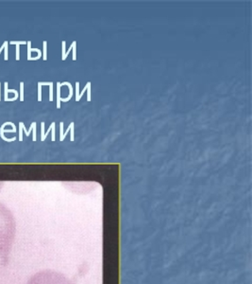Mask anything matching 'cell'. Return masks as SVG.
Masks as SVG:
<instances>
[{
    "label": "cell",
    "instance_id": "2",
    "mask_svg": "<svg viewBox=\"0 0 252 284\" xmlns=\"http://www.w3.org/2000/svg\"><path fill=\"white\" fill-rule=\"evenodd\" d=\"M27 284H73L68 277L56 271L44 270L30 277Z\"/></svg>",
    "mask_w": 252,
    "mask_h": 284
},
{
    "label": "cell",
    "instance_id": "19",
    "mask_svg": "<svg viewBox=\"0 0 252 284\" xmlns=\"http://www.w3.org/2000/svg\"><path fill=\"white\" fill-rule=\"evenodd\" d=\"M90 100H91V85H89L87 88V101Z\"/></svg>",
    "mask_w": 252,
    "mask_h": 284
},
{
    "label": "cell",
    "instance_id": "5",
    "mask_svg": "<svg viewBox=\"0 0 252 284\" xmlns=\"http://www.w3.org/2000/svg\"><path fill=\"white\" fill-rule=\"evenodd\" d=\"M19 124L21 125V127H22V129L24 130V132L26 133V135H27V137H29L30 132L33 131V129H34V128L36 127V122H35V121H34V122H32L31 124H30V127H29V130H27V129H26V127H25V124H24L23 122H19Z\"/></svg>",
    "mask_w": 252,
    "mask_h": 284
},
{
    "label": "cell",
    "instance_id": "21",
    "mask_svg": "<svg viewBox=\"0 0 252 284\" xmlns=\"http://www.w3.org/2000/svg\"><path fill=\"white\" fill-rule=\"evenodd\" d=\"M7 47H9V42H8V41H5L4 43H3L2 47L0 48V54H1V52H2L3 49H5Z\"/></svg>",
    "mask_w": 252,
    "mask_h": 284
},
{
    "label": "cell",
    "instance_id": "18",
    "mask_svg": "<svg viewBox=\"0 0 252 284\" xmlns=\"http://www.w3.org/2000/svg\"><path fill=\"white\" fill-rule=\"evenodd\" d=\"M54 124H55V122H52L51 124H50V127H49V128H48V130L47 131V133H45V135H44V141L45 140V138L47 137V135H48V134H49V132H50V131L52 130V127H53V125H54Z\"/></svg>",
    "mask_w": 252,
    "mask_h": 284
},
{
    "label": "cell",
    "instance_id": "20",
    "mask_svg": "<svg viewBox=\"0 0 252 284\" xmlns=\"http://www.w3.org/2000/svg\"><path fill=\"white\" fill-rule=\"evenodd\" d=\"M19 141H23V129L19 124Z\"/></svg>",
    "mask_w": 252,
    "mask_h": 284
},
{
    "label": "cell",
    "instance_id": "13",
    "mask_svg": "<svg viewBox=\"0 0 252 284\" xmlns=\"http://www.w3.org/2000/svg\"><path fill=\"white\" fill-rule=\"evenodd\" d=\"M79 82H76V101H79Z\"/></svg>",
    "mask_w": 252,
    "mask_h": 284
},
{
    "label": "cell",
    "instance_id": "7",
    "mask_svg": "<svg viewBox=\"0 0 252 284\" xmlns=\"http://www.w3.org/2000/svg\"><path fill=\"white\" fill-rule=\"evenodd\" d=\"M43 60L44 61H47V41H44L43 43Z\"/></svg>",
    "mask_w": 252,
    "mask_h": 284
},
{
    "label": "cell",
    "instance_id": "16",
    "mask_svg": "<svg viewBox=\"0 0 252 284\" xmlns=\"http://www.w3.org/2000/svg\"><path fill=\"white\" fill-rule=\"evenodd\" d=\"M45 133V122H41V141H44Z\"/></svg>",
    "mask_w": 252,
    "mask_h": 284
},
{
    "label": "cell",
    "instance_id": "11",
    "mask_svg": "<svg viewBox=\"0 0 252 284\" xmlns=\"http://www.w3.org/2000/svg\"><path fill=\"white\" fill-rule=\"evenodd\" d=\"M71 129H70V141H74L75 140V135H74V128H75V123L71 122Z\"/></svg>",
    "mask_w": 252,
    "mask_h": 284
},
{
    "label": "cell",
    "instance_id": "6",
    "mask_svg": "<svg viewBox=\"0 0 252 284\" xmlns=\"http://www.w3.org/2000/svg\"><path fill=\"white\" fill-rule=\"evenodd\" d=\"M61 82H57V108L58 109H60L61 108Z\"/></svg>",
    "mask_w": 252,
    "mask_h": 284
},
{
    "label": "cell",
    "instance_id": "24",
    "mask_svg": "<svg viewBox=\"0 0 252 284\" xmlns=\"http://www.w3.org/2000/svg\"><path fill=\"white\" fill-rule=\"evenodd\" d=\"M0 84H1V82H0Z\"/></svg>",
    "mask_w": 252,
    "mask_h": 284
},
{
    "label": "cell",
    "instance_id": "15",
    "mask_svg": "<svg viewBox=\"0 0 252 284\" xmlns=\"http://www.w3.org/2000/svg\"><path fill=\"white\" fill-rule=\"evenodd\" d=\"M38 101H42V85L38 82Z\"/></svg>",
    "mask_w": 252,
    "mask_h": 284
},
{
    "label": "cell",
    "instance_id": "3",
    "mask_svg": "<svg viewBox=\"0 0 252 284\" xmlns=\"http://www.w3.org/2000/svg\"><path fill=\"white\" fill-rule=\"evenodd\" d=\"M63 85H67L68 86V88H69V95H68V97L65 98H61V101H63V102H67V101H69L73 97V86L72 84L70 83L69 82H61V86H63Z\"/></svg>",
    "mask_w": 252,
    "mask_h": 284
},
{
    "label": "cell",
    "instance_id": "12",
    "mask_svg": "<svg viewBox=\"0 0 252 284\" xmlns=\"http://www.w3.org/2000/svg\"><path fill=\"white\" fill-rule=\"evenodd\" d=\"M53 100V82H51L49 85V101Z\"/></svg>",
    "mask_w": 252,
    "mask_h": 284
},
{
    "label": "cell",
    "instance_id": "4",
    "mask_svg": "<svg viewBox=\"0 0 252 284\" xmlns=\"http://www.w3.org/2000/svg\"><path fill=\"white\" fill-rule=\"evenodd\" d=\"M11 45H15L16 47V52H15V60L19 61L20 60V46L21 45H27V42H16V41H11L10 42Z\"/></svg>",
    "mask_w": 252,
    "mask_h": 284
},
{
    "label": "cell",
    "instance_id": "14",
    "mask_svg": "<svg viewBox=\"0 0 252 284\" xmlns=\"http://www.w3.org/2000/svg\"><path fill=\"white\" fill-rule=\"evenodd\" d=\"M65 48H66V42L63 41L61 42V58H63L64 55H65V52H66Z\"/></svg>",
    "mask_w": 252,
    "mask_h": 284
},
{
    "label": "cell",
    "instance_id": "17",
    "mask_svg": "<svg viewBox=\"0 0 252 284\" xmlns=\"http://www.w3.org/2000/svg\"><path fill=\"white\" fill-rule=\"evenodd\" d=\"M70 129H71V124H69V126H68V128H67V129H66V131H65V133H63V137H60V141H63V140H64V138H65V137H66V135H67V134H68V133L70 132Z\"/></svg>",
    "mask_w": 252,
    "mask_h": 284
},
{
    "label": "cell",
    "instance_id": "9",
    "mask_svg": "<svg viewBox=\"0 0 252 284\" xmlns=\"http://www.w3.org/2000/svg\"><path fill=\"white\" fill-rule=\"evenodd\" d=\"M24 82H20V93H19V97H20V101H24Z\"/></svg>",
    "mask_w": 252,
    "mask_h": 284
},
{
    "label": "cell",
    "instance_id": "23",
    "mask_svg": "<svg viewBox=\"0 0 252 284\" xmlns=\"http://www.w3.org/2000/svg\"><path fill=\"white\" fill-rule=\"evenodd\" d=\"M2 186H3V182H0V190H1Z\"/></svg>",
    "mask_w": 252,
    "mask_h": 284
},
{
    "label": "cell",
    "instance_id": "22",
    "mask_svg": "<svg viewBox=\"0 0 252 284\" xmlns=\"http://www.w3.org/2000/svg\"><path fill=\"white\" fill-rule=\"evenodd\" d=\"M0 100H1V84H0Z\"/></svg>",
    "mask_w": 252,
    "mask_h": 284
},
{
    "label": "cell",
    "instance_id": "1",
    "mask_svg": "<svg viewBox=\"0 0 252 284\" xmlns=\"http://www.w3.org/2000/svg\"><path fill=\"white\" fill-rule=\"evenodd\" d=\"M14 217L7 206L0 204V258L3 264L6 265L9 261L12 243L15 238Z\"/></svg>",
    "mask_w": 252,
    "mask_h": 284
},
{
    "label": "cell",
    "instance_id": "10",
    "mask_svg": "<svg viewBox=\"0 0 252 284\" xmlns=\"http://www.w3.org/2000/svg\"><path fill=\"white\" fill-rule=\"evenodd\" d=\"M73 45V48H72V51H73V61H76V41H74L72 43Z\"/></svg>",
    "mask_w": 252,
    "mask_h": 284
},
{
    "label": "cell",
    "instance_id": "8",
    "mask_svg": "<svg viewBox=\"0 0 252 284\" xmlns=\"http://www.w3.org/2000/svg\"><path fill=\"white\" fill-rule=\"evenodd\" d=\"M27 61H30V59H31V42L27 41Z\"/></svg>",
    "mask_w": 252,
    "mask_h": 284
}]
</instances>
